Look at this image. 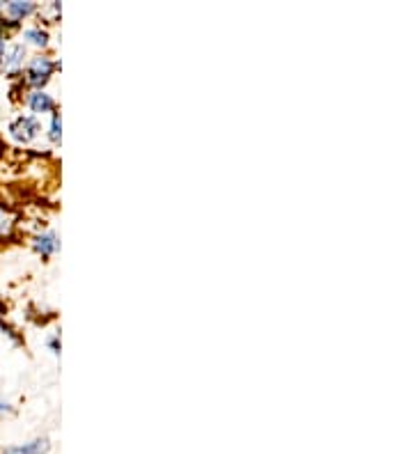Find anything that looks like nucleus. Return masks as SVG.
<instances>
[{
    "instance_id": "obj_9",
    "label": "nucleus",
    "mask_w": 413,
    "mask_h": 454,
    "mask_svg": "<svg viewBox=\"0 0 413 454\" xmlns=\"http://www.w3.org/2000/svg\"><path fill=\"white\" fill-rule=\"evenodd\" d=\"M23 39H26V44H32V46H39V48L48 46V32L41 26L26 28V30H23Z\"/></svg>"
},
{
    "instance_id": "obj_3",
    "label": "nucleus",
    "mask_w": 413,
    "mask_h": 454,
    "mask_svg": "<svg viewBox=\"0 0 413 454\" xmlns=\"http://www.w3.org/2000/svg\"><path fill=\"white\" fill-rule=\"evenodd\" d=\"M35 3H21V0H12V3H5L3 7H0V12H3V17L7 21H12V23H19V21L28 19L30 14H35Z\"/></svg>"
},
{
    "instance_id": "obj_12",
    "label": "nucleus",
    "mask_w": 413,
    "mask_h": 454,
    "mask_svg": "<svg viewBox=\"0 0 413 454\" xmlns=\"http://www.w3.org/2000/svg\"><path fill=\"white\" fill-rule=\"evenodd\" d=\"M7 32L5 28H0V67H3V57H5V50H7Z\"/></svg>"
},
{
    "instance_id": "obj_5",
    "label": "nucleus",
    "mask_w": 413,
    "mask_h": 454,
    "mask_svg": "<svg viewBox=\"0 0 413 454\" xmlns=\"http://www.w3.org/2000/svg\"><path fill=\"white\" fill-rule=\"evenodd\" d=\"M26 106L30 108L35 115H44V113L55 111V101L51 99V95H46L44 90H32L30 95L26 97Z\"/></svg>"
},
{
    "instance_id": "obj_6",
    "label": "nucleus",
    "mask_w": 413,
    "mask_h": 454,
    "mask_svg": "<svg viewBox=\"0 0 413 454\" xmlns=\"http://www.w3.org/2000/svg\"><path fill=\"white\" fill-rule=\"evenodd\" d=\"M32 248L37 250V255H41L46 259V257H51L53 252H58L60 239H58V234L55 232H41L32 239Z\"/></svg>"
},
{
    "instance_id": "obj_10",
    "label": "nucleus",
    "mask_w": 413,
    "mask_h": 454,
    "mask_svg": "<svg viewBox=\"0 0 413 454\" xmlns=\"http://www.w3.org/2000/svg\"><path fill=\"white\" fill-rule=\"evenodd\" d=\"M60 135H62L60 113H53V115H51V126H48V138H51V142H60Z\"/></svg>"
},
{
    "instance_id": "obj_8",
    "label": "nucleus",
    "mask_w": 413,
    "mask_h": 454,
    "mask_svg": "<svg viewBox=\"0 0 413 454\" xmlns=\"http://www.w3.org/2000/svg\"><path fill=\"white\" fill-rule=\"evenodd\" d=\"M51 443L48 438H35L30 443H23V445H12V448H5L3 454H46Z\"/></svg>"
},
{
    "instance_id": "obj_11",
    "label": "nucleus",
    "mask_w": 413,
    "mask_h": 454,
    "mask_svg": "<svg viewBox=\"0 0 413 454\" xmlns=\"http://www.w3.org/2000/svg\"><path fill=\"white\" fill-rule=\"evenodd\" d=\"M0 330H3V333H5L7 337H10V340H12L14 344H19V342H21V340H19V335L14 333V328H12L10 323H7L5 319H3V316H0Z\"/></svg>"
},
{
    "instance_id": "obj_1",
    "label": "nucleus",
    "mask_w": 413,
    "mask_h": 454,
    "mask_svg": "<svg viewBox=\"0 0 413 454\" xmlns=\"http://www.w3.org/2000/svg\"><path fill=\"white\" fill-rule=\"evenodd\" d=\"M55 67H58V64H55L48 55L30 57L26 64V83L32 85V88H44V85L51 81Z\"/></svg>"
},
{
    "instance_id": "obj_7",
    "label": "nucleus",
    "mask_w": 413,
    "mask_h": 454,
    "mask_svg": "<svg viewBox=\"0 0 413 454\" xmlns=\"http://www.w3.org/2000/svg\"><path fill=\"white\" fill-rule=\"evenodd\" d=\"M17 225H19V216L10 207L0 205V243L12 239L14 232H17Z\"/></svg>"
},
{
    "instance_id": "obj_2",
    "label": "nucleus",
    "mask_w": 413,
    "mask_h": 454,
    "mask_svg": "<svg viewBox=\"0 0 413 454\" xmlns=\"http://www.w3.org/2000/svg\"><path fill=\"white\" fill-rule=\"evenodd\" d=\"M10 138L19 145H30V142L39 135V120L35 115H19L17 120L10 122L7 126Z\"/></svg>"
},
{
    "instance_id": "obj_13",
    "label": "nucleus",
    "mask_w": 413,
    "mask_h": 454,
    "mask_svg": "<svg viewBox=\"0 0 413 454\" xmlns=\"http://www.w3.org/2000/svg\"><path fill=\"white\" fill-rule=\"evenodd\" d=\"M46 344H48V349L55 353V356H60V337H58V335L46 337Z\"/></svg>"
},
{
    "instance_id": "obj_4",
    "label": "nucleus",
    "mask_w": 413,
    "mask_h": 454,
    "mask_svg": "<svg viewBox=\"0 0 413 454\" xmlns=\"http://www.w3.org/2000/svg\"><path fill=\"white\" fill-rule=\"evenodd\" d=\"M23 62H26V44H12L7 46L5 50V57H3V69L7 74H19L23 69Z\"/></svg>"
},
{
    "instance_id": "obj_14",
    "label": "nucleus",
    "mask_w": 413,
    "mask_h": 454,
    "mask_svg": "<svg viewBox=\"0 0 413 454\" xmlns=\"http://www.w3.org/2000/svg\"><path fill=\"white\" fill-rule=\"evenodd\" d=\"M14 410V406L7 399H0V415H10Z\"/></svg>"
}]
</instances>
